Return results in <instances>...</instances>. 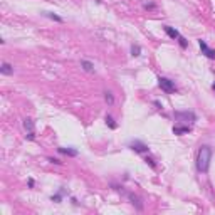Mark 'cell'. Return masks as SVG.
Here are the masks:
<instances>
[{"label":"cell","mask_w":215,"mask_h":215,"mask_svg":"<svg viewBox=\"0 0 215 215\" xmlns=\"http://www.w3.org/2000/svg\"><path fill=\"white\" fill-rule=\"evenodd\" d=\"M210 160H212V150L208 146H202L197 155V168L202 173H207L210 168Z\"/></svg>","instance_id":"1"},{"label":"cell","mask_w":215,"mask_h":215,"mask_svg":"<svg viewBox=\"0 0 215 215\" xmlns=\"http://www.w3.org/2000/svg\"><path fill=\"white\" fill-rule=\"evenodd\" d=\"M158 84H160V88L163 89L165 93H168V94L175 93V84H173V81L167 79V77H160V79H158Z\"/></svg>","instance_id":"2"},{"label":"cell","mask_w":215,"mask_h":215,"mask_svg":"<svg viewBox=\"0 0 215 215\" xmlns=\"http://www.w3.org/2000/svg\"><path fill=\"white\" fill-rule=\"evenodd\" d=\"M198 45H200V49H202V52L205 54L208 59H215V51L213 49H210L208 45H207L205 40H198Z\"/></svg>","instance_id":"3"},{"label":"cell","mask_w":215,"mask_h":215,"mask_svg":"<svg viewBox=\"0 0 215 215\" xmlns=\"http://www.w3.org/2000/svg\"><path fill=\"white\" fill-rule=\"evenodd\" d=\"M130 148L136 153H146L148 151V144H144L143 141H133L130 144Z\"/></svg>","instance_id":"4"},{"label":"cell","mask_w":215,"mask_h":215,"mask_svg":"<svg viewBox=\"0 0 215 215\" xmlns=\"http://www.w3.org/2000/svg\"><path fill=\"white\" fill-rule=\"evenodd\" d=\"M175 118L178 119H192V121H195L197 116L193 113H188V111H183V113H175Z\"/></svg>","instance_id":"5"},{"label":"cell","mask_w":215,"mask_h":215,"mask_svg":"<svg viewBox=\"0 0 215 215\" xmlns=\"http://www.w3.org/2000/svg\"><path fill=\"white\" fill-rule=\"evenodd\" d=\"M0 72L5 74V76H10V74H14V67H12L10 64L3 62V64H2V67H0Z\"/></svg>","instance_id":"6"},{"label":"cell","mask_w":215,"mask_h":215,"mask_svg":"<svg viewBox=\"0 0 215 215\" xmlns=\"http://www.w3.org/2000/svg\"><path fill=\"white\" fill-rule=\"evenodd\" d=\"M165 32H167L172 39H178V37H180V32L178 30H175V29H172V27H168V25H165Z\"/></svg>","instance_id":"7"},{"label":"cell","mask_w":215,"mask_h":215,"mask_svg":"<svg viewBox=\"0 0 215 215\" xmlns=\"http://www.w3.org/2000/svg\"><path fill=\"white\" fill-rule=\"evenodd\" d=\"M24 128H25V131H29V133H34V123H32L30 118L24 119Z\"/></svg>","instance_id":"8"},{"label":"cell","mask_w":215,"mask_h":215,"mask_svg":"<svg viewBox=\"0 0 215 215\" xmlns=\"http://www.w3.org/2000/svg\"><path fill=\"white\" fill-rule=\"evenodd\" d=\"M188 131H190L188 126H175L173 128V133L175 135H185V133H188Z\"/></svg>","instance_id":"9"},{"label":"cell","mask_w":215,"mask_h":215,"mask_svg":"<svg viewBox=\"0 0 215 215\" xmlns=\"http://www.w3.org/2000/svg\"><path fill=\"white\" fill-rule=\"evenodd\" d=\"M81 66H82V69H84V71H88V72H93L94 71V64L89 62V61H81Z\"/></svg>","instance_id":"10"},{"label":"cell","mask_w":215,"mask_h":215,"mask_svg":"<svg viewBox=\"0 0 215 215\" xmlns=\"http://www.w3.org/2000/svg\"><path fill=\"white\" fill-rule=\"evenodd\" d=\"M59 153H64V155L69 156H77V150H71V148H59Z\"/></svg>","instance_id":"11"},{"label":"cell","mask_w":215,"mask_h":215,"mask_svg":"<svg viewBox=\"0 0 215 215\" xmlns=\"http://www.w3.org/2000/svg\"><path fill=\"white\" fill-rule=\"evenodd\" d=\"M44 15H45V17H49V19H52V20H56V22H62V17L52 14V12H44Z\"/></svg>","instance_id":"12"},{"label":"cell","mask_w":215,"mask_h":215,"mask_svg":"<svg viewBox=\"0 0 215 215\" xmlns=\"http://www.w3.org/2000/svg\"><path fill=\"white\" fill-rule=\"evenodd\" d=\"M106 125L111 128V130H116V123H114L113 116H106Z\"/></svg>","instance_id":"13"},{"label":"cell","mask_w":215,"mask_h":215,"mask_svg":"<svg viewBox=\"0 0 215 215\" xmlns=\"http://www.w3.org/2000/svg\"><path fill=\"white\" fill-rule=\"evenodd\" d=\"M140 52H141L140 45H131V56H140Z\"/></svg>","instance_id":"14"},{"label":"cell","mask_w":215,"mask_h":215,"mask_svg":"<svg viewBox=\"0 0 215 215\" xmlns=\"http://www.w3.org/2000/svg\"><path fill=\"white\" fill-rule=\"evenodd\" d=\"M130 200H131V204H133V205H136V207H138V210H141V205H140V200H138V198H136L135 195H130Z\"/></svg>","instance_id":"15"},{"label":"cell","mask_w":215,"mask_h":215,"mask_svg":"<svg viewBox=\"0 0 215 215\" xmlns=\"http://www.w3.org/2000/svg\"><path fill=\"white\" fill-rule=\"evenodd\" d=\"M104 98H106V101L109 103V104H113V103H114V99H113V94H111V93H104Z\"/></svg>","instance_id":"16"},{"label":"cell","mask_w":215,"mask_h":215,"mask_svg":"<svg viewBox=\"0 0 215 215\" xmlns=\"http://www.w3.org/2000/svg\"><path fill=\"white\" fill-rule=\"evenodd\" d=\"M61 198H62V190L59 193H56V195H52V202H61Z\"/></svg>","instance_id":"17"},{"label":"cell","mask_w":215,"mask_h":215,"mask_svg":"<svg viewBox=\"0 0 215 215\" xmlns=\"http://www.w3.org/2000/svg\"><path fill=\"white\" fill-rule=\"evenodd\" d=\"M178 40H180V45H181L183 49L187 47V39H185V37H181V35H180V37H178Z\"/></svg>","instance_id":"18"},{"label":"cell","mask_w":215,"mask_h":215,"mask_svg":"<svg viewBox=\"0 0 215 215\" xmlns=\"http://www.w3.org/2000/svg\"><path fill=\"white\" fill-rule=\"evenodd\" d=\"M144 161H146V163H150L151 167H155V163H153V160H151V158H146V160H144Z\"/></svg>","instance_id":"19"},{"label":"cell","mask_w":215,"mask_h":215,"mask_svg":"<svg viewBox=\"0 0 215 215\" xmlns=\"http://www.w3.org/2000/svg\"><path fill=\"white\" fill-rule=\"evenodd\" d=\"M212 88H213V91H215V82H213V86H212Z\"/></svg>","instance_id":"20"}]
</instances>
